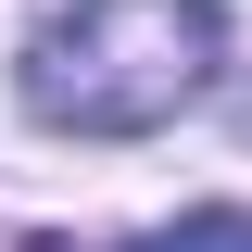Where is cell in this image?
I'll use <instances>...</instances> for the list:
<instances>
[{"instance_id":"cell-1","label":"cell","mask_w":252,"mask_h":252,"mask_svg":"<svg viewBox=\"0 0 252 252\" xmlns=\"http://www.w3.org/2000/svg\"><path fill=\"white\" fill-rule=\"evenodd\" d=\"M215 63H227L215 0H76V13H51L26 38L13 89L63 139H152L215 89Z\"/></svg>"},{"instance_id":"cell-2","label":"cell","mask_w":252,"mask_h":252,"mask_svg":"<svg viewBox=\"0 0 252 252\" xmlns=\"http://www.w3.org/2000/svg\"><path fill=\"white\" fill-rule=\"evenodd\" d=\"M126 252H252V215H177V227H152V240H126Z\"/></svg>"}]
</instances>
